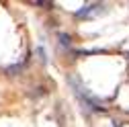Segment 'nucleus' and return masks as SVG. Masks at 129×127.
<instances>
[{"label": "nucleus", "instance_id": "1", "mask_svg": "<svg viewBox=\"0 0 129 127\" xmlns=\"http://www.w3.org/2000/svg\"><path fill=\"white\" fill-rule=\"evenodd\" d=\"M99 8H103L101 4H92V6H86L84 10H80L78 12V17H88V14H96L99 12Z\"/></svg>", "mask_w": 129, "mask_h": 127}]
</instances>
